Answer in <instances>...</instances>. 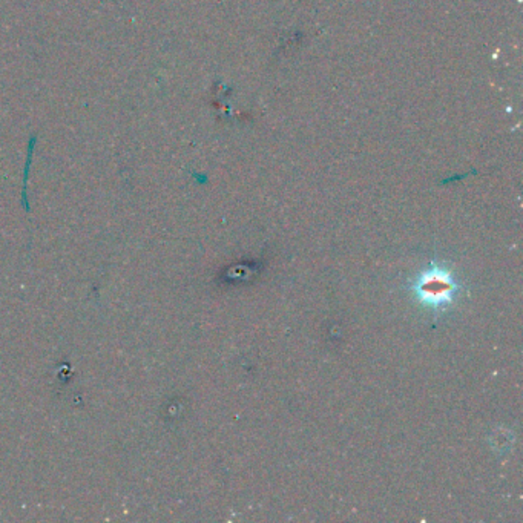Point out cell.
Masks as SVG:
<instances>
[{"mask_svg": "<svg viewBox=\"0 0 523 523\" xmlns=\"http://www.w3.org/2000/svg\"><path fill=\"white\" fill-rule=\"evenodd\" d=\"M422 292L427 293L428 298L436 299L437 297L441 298L444 295H448L451 292V283L446 281L444 278H430L427 283H423L422 286Z\"/></svg>", "mask_w": 523, "mask_h": 523, "instance_id": "cell-1", "label": "cell"}]
</instances>
